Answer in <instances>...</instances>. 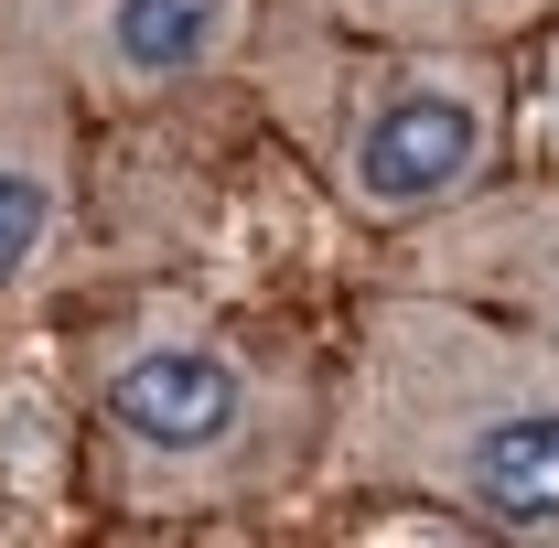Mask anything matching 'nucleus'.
<instances>
[{
	"mask_svg": "<svg viewBox=\"0 0 559 548\" xmlns=\"http://www.w3.org/2000/svg\"><path fill=\"white\" fill-rule=\"evenodd\" d=\"M409 279L474 290L495 312H527L538 334H559V183H506V194L430 215Z\"/></svg>",
	"mask_w": 559,
	"mask_h": 548,
	"instance_id": "39448f33",
	"label": "nucleus"
},
{
	"mask_svg": "<svg viewBox=\"0 0 559 548\" xmlns=\"http://www.w3.org/2000/svg\"><path fill=\"white\" fill-rule=\"evenodd\" d=\"M75 419H86L97 484L140 516H194V505L270 495L301 441L323 452L312 398L194 312L108 323L86 344V409Z\"/></svg>",
	"mask_w": 559,
	"mask_h": 548,
	"instance_id": "f03ea898",
	"label": "nucleus"
},
{
	"mask_svg": "<svg viewBox=\"0 0 559 548\" xmlns=\"http://www.w3.org/2000/svg\"><path fill=\"white\" fill-rule=\"evenodd\" d=\"M280 119L301 130L312 172L366 226H430L474 205L506 162V65L474 44H366L334 55L323 22H290L270 65Z\"/></svg>",
	"mask_w": 559,
	"mask_h": 548,
	"instance_id": "7ed1b4c3",
	"label": "nucleus"
},
{
	"mask_svg": "<svg viewBox=\"0 0 559 548\" xmlns=\"http://www.w3.org/2000/svg\"><path fill=\"white\" fill-rule=\"evenodd\" d=\"M66 237V108L33 65L0 75V301Z\"/></svg>",
	"mask_w": 559,
	"mask_h": 548,
	"instance_id": "423d86ee",
	"label": "nucleus"
},
{
	"mask_svg": "<svg viewBox=\"0 0 559 548\" xmlns=\"http://www.w3.org/2000/svg\"><path fill=\"white\" fill-rule=\"evenodd\" d=\"M290 22H323V33H355V44H516L527 22H549L559 0H280Z\"/></svg>",
	"mask_w": 559,
	"mask_h": 548,
	"instance_id": "0eeeda50",
	"label": "nucleus"
},
{
	"mask_svg": "<svg viewBox=\"0 0 559 548\" xmlns=\"http://www.w3.org/2000/svg\"><path fill=\"white\" fill-rule=\"evenodd\" d=\"M55 11H66V65L119 108L205 86L259 22V0H55Z\"/></svg>",
	"mask_w": 559,
	"mask_h": 548,
	"instance_id": "20e7f679",
	"label": "nucleus"
},
{
	"mask_svg": "<svg viewBox=\"0 0 559 548\" xmlns=\"http://www.w3.org/2000/svg\"><path fill=\"white\" fill-rule=\"evenodd\" d=\"M323 474L495 538H559V334L441 279L366 301L323 409Z\"/></svg>",
	"mask_w": 559,
	"mask_h": 548,
	"instance_id": "f257e3e1",
	"label": "nucleus"
},
{
	"mask_svg": "<svg viewBox=\"0 0 559 548\" xmlns=\"http://www.w3.org/2000/svg\"><path fill=\"white\" fill-rule=\"evenodd\" d=\"M75 463V419L44 398V388H11L0 398V495L11 505H55V484Z\"/></svg>",
	"mask_w": 559,
	"mask_h": 548,
	"instance_id": "6e6552de",
	"label": "nucleus"
}]
</instances>
